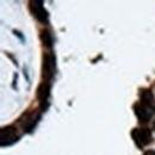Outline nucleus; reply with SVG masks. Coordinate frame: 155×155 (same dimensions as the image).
I'll use <instances>...</instances> for the list:
<instances>
[{
	"mask_svg": "<svg viewBox=\"0 0 155 155\" xmlns=\"http://www.w3.org/2000/svg\"><path fill=\"white\" fill-rule=\"evenodd\" d=\"M0 136H1V146L8 144L11 142H13L16 138V129L13 127H5L0 130Z\"/></svg>",
	"mask_w": 155,
	"mask_h": 155,
	"instance_id": "20e7f679",
	"label": "nucleus"
},
{
	"mask_svg": "<svg viewBox=\"0 0 155 155\" xmlns=\"http://www.w3.org/2000/svg\"><path fill=\"white\" fill-rule=\"evenodd\" d=\"M41 41H42V43L47 47V48H50L51 45H53V37H51V34H50V31H48V30H43L42 32H41Z\"/></svg>",
	"mask_w": 155,
	"mask_h": 155,
	"instance_id": "6e6552de",
	"label": "nucleus"
},
{
	"mask_svg": "<svg viewBox=\"0 0 155 155\" xmlns=\"http://www.w3.org/2000/svg\"><path fill=\"white\" fill-rule=\"evenodd\" d=\"M141 99H142V104H144L146 106H148V107L154 106V97L150 91L143 90L141 92Z\"/></svg>",
	"mask_w": 155,
	"mask_h": 155,
	"instance_id": "0eeeda50",
	"label": "nucleus"
},
{
	"mask_svg": "<svg viewBox=\"0 0 155 155\" xmlns=\"http://www.w3.org/2000/svg\"><path fill=\"white\" fill-rule=\"evenodd\" d=\"M154 129H155V122H154Z\"/></svg>",
	"mask_w": 155,
	"mask_h": 155,
	"instance_id": "1a4fd4ad",
	"label": "nucleus"
},
{
	"mask_svg": "<svg viewBox=\"0 0 155 155\" xmlns=\"http://www.w3.org/2000/svg\"><path fill=\"white\" fill-rule=\"evenodd\" d=\"M131 136H133L135 143L140 148H142L143 146L149 144L152 142V133L148 129H141V130L135 129V130H133Z\"/></svg>",
	"mask_w": 155,
	"mask_h": 155,
	"instance_id": "f03ea898",
	"label": "nucleus"
},
{
	"mask_svg": "<svg viewBox=\"0 0 155 155\" xmlns=\"http://www.w3.org/2000/svg\"><path fill=\"white\" fill-rule=\"evenodd\" d=\"M134 110H135V114L137 118H138V120L140 122H148L149 120V118L152 116V112L149 111V107L148 106H146L144 104H140V103H137L135 106H134Z\"/></svg>",
	"mask_w": 155,
	"mask_h": 155,
	"instance_id": "39448f33",
	"label": "nucleus"
},
{
	"mask_svg": "<svg viewBox=\"0 0 155 155\" xmlns=\"http://www.w3.org/2000/svg\"><path fill=\"white\" fill-rule=\"evenodd\" d=\"M50 94V84L47 81H43L37 88V98L41 101H45Z\"/></svg>",
	"mask_w": 155,
	"mask_h": 155,
	"instance_id": "423d86ee",
	"label": "nucleus"
},
{
	"mask_svg": "<svg viewBox=\"0 0 155 155\" xmlns=\"http://www.w3.org/2000/svg\"><path fill=\"white\" fill-rule=\"evenodd\" d=\"M30 8H31V12L34 13V16L36 17V19L41 21V23H44L48 19V13L47 11L44 10L43 7V2L42 1H31V5H30Z\"/></svg>",
	"mask_w": 155,
	"mask_h": 155,
	"instance_id": "7ed1b4c3",
	"label": "nucleus"
},
{
	"mask_svg": "<svg viewBox=\"0 0 155 155\" xmlns=\"http://www.w3.org/2000/svg\"><path fill=\"white\" fill-rule=\"evenodd\" d=\"M54 69H55V58L51 53L43 54V64H42V77L49 82L51 78L54 77Z\"/></svg>",
	"mask_w": 155,
	"mask_h": 155,
	"instance_id": "f257e3e1",
	"label": "nucleus"
}]
</instances>
